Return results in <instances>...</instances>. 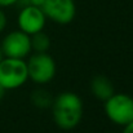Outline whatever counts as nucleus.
Returning <instances> with one entry per match:
<instances>
[{
	"label": "nucleus",
	"instance_id": "f03ea898",
	"mask_svg": "<svg viewBox=\"0 0 133 133\" xmlns=\"http://www.w3.org/2000/svg\"><path fill=\"white\" fill-rule=\"evenodd\" d=\"M29 80L26 59L4 57L0 61V85L5 90L21 88Z\"/></svg>",
	"mask_w": 133,
	"mask_h": 133
},
{
	"label": "nucleus",
	"instance_id": "f8f14e48",
	"mask_svg": "<svg viewBox=\"0 0 133 133\" xmlns=\"http://www.w3.org/2000/svg\"><path fill=\"white\" fill-rule=\"evenodd\" d=\"M18 0H0V8H8V6H12L14 4H17Z\"/></svg>",
	"mask_w": 133,
	"mask_h": 133
},
{
	"label": "nucleus",
	"instance_id": "f257e3e1",
	"mask_svg": "<svg viewBox=\"0 0 133 133\" xmlns=\"http://www.w3.org/2000/svg\"><path fill=\"white\" fill-rule=\"evenodd\" d=\"M52 118L54 124L62 131H71L79 125L83 118V99L75 92H62L53 97Z\"/></svg>",
	"mask_w": 133,
	"mask_h": 133
},
{
	"label": "nucleus",
	"instance_id": "1a4fd4ad",
	"mask_svg": "<svg viewBox=\"0 0 133 133\" xmlns=\"http://www.w3.org/2000/svg\"><path fill=\"white\" fill-rule=\"evenodd\" d=\"M31 102H32V105L35 107L45 110V109L52 106L53 97H52V94L49 92H46L44 89H36L31 94Z\"/></svg>",
	"mask_w": 133,
	"mask_h": 133
},
{
	"label": "nucleus",
	"instance_id": "39448f33",
	"mask_svg": "<svg viewBox=\"0 0 133 133\" xmlns=\"http://www.w3.org/2000/svg\"><path fill=\"white\" fill-rule=\"evenodd\" d=\"M42 9L46 19L58 25H69L76 16L75 0H44Z\"/></svg>",
	"mask_w": 133,
	"mask_h": 133
},
{
	"label": "nucleus",
	"instance_id": "7ed1b4c3",
	"mask_svg": "<svg viewBox=\"0 0 133 133\" xmlns=\"http://www.w3.org/2000/svg\"><path fill=\"white\" fill-rule=\"evenodd\" d=\"M107 119L116 125H127L133 122V97L127 93H114L103 105Z\"/></svg>",
	"mask_w": 133,
	"mask_h": 133
},
{
	"label": "nucleus",
	"instance_id": "9d476101",
	"mask_svg": "<svg viewBox=\"0 0 133 133\" xmlns=\"http://www.w3.org/2000/svg\"><path fill=\"white\" fill-rule=\"evenodd\" d=\"M30 42H31V49L35 50V53H45V52H48V49L50 46V39L44 31L31 35Z\"/></svg>",
	"mask_w": 133,
	"mask_h": 133
},
{
	"label": "nucleus",
	"instance_id": "6e6552de",
	"mask_svg": "<svg viewBox=\"0 0 133 133\" xmlns=\"http://www.w3.org/2000/svg\"><path fill=\"white\" fill-rule=\"evenodd\" d=\"M89 87H90L92 94L97 99H99L102 102H105L109 97H111L115 93L114 84L105 75H96V76H93L92 80H90Z\"/></svg>",
	"mask_w": 133,
	"mask_h": 133
},
{
	"label": "nucleus",
	"instance_id": "423d86ee",
	"mask_svg": "<svg viewBox=\"0 0 133 133\" xmlns=\"http://www.w3.org/2000/svg\"><path fill=\"white\" fill-rule=\"evenodd\" d=\"M0 46H1L4 57H9V58L25 59L27 56H30L32 50L30 35L25 34L21 30L10 31L9 34H6Z\"/></svg>",
	"mask_w": 133,
	"mask_h": 133
},
{
	"label": "nucleus",
	"instance_id": "4468645a",
	"mask_svg": "<svg viewBox=\"0 0 133 133\" xmlns=\"http://www.w3.org/2000/svg\"><path fill=\"white\" fill-rule=\"evenodd\" d=\"M43 3H44V0H30V5H35V6H40V8H42Z\"/></svg>",
	"mask_w": 133,
	"mask_h": 133
},
{
	"label": "nucleus",
	"instance_id": "9b49d317",
	"mask_svg": "<svg viewBox=\"0 0 133 133\" xmlns=\"http://www.w3.org/2000/svg\"><path fill=\"white\" fill-rule=\"evenodd\" d=\"M6 23H8V18H6V14L4 13V10L0 8V34L5 30L6 27Z\"/></svg>",
	"mask_w": 133,
	"mask_h": 133
},
{
	"label": "nucleus",
	"instance_id": "ddd939ff",
	"mask_svg": "<svg viewBox=\"0 0 133 133\" xmlns=\"http://www.w3.org/2000/svg\"><path fill=\"white\" fill-rule=\"evenodd\" d=\"M123 128H124V129H123L122 133H133V122H131V123L127 124V125H124Z\"/></svg>",
	"mask_w": 133,
	"mask_h": 133
},
{
	"label": "nucleus",
	"instance_id": "20e7f679",
	"mask_svg": "<svg viewBox=\"0 0 133 133\" xmlns=\"http://www.w3.org/2000/svg\"><path fill=\"white\" fill-rule=\"evenodd\" d=\"M29 79L39 85L50 83L57 74V65L54 58L48 53H35L26 61Z\"/></svg>",
	"mask_w": 133,
	"mask_h": 133
},
{
	"label": "nucleus",
	"instance_id": "0eeeda50",
	"mask_svg": "<svg viewBox=\"0 0 133 133\" xmlns=\"http://www.w3.org/2000/svg\"><path fill=\"white\" fill-rule=\"evenodd\" d=\"M45 23H46V17L40 6L35 5L22 6L17 16L18 30L23 31L30 36L36 32L44 31Z\"/></svg>",
	"mask_w": 133,
	"mask_h": 133
},
{
	"label": "nucleus",
	"instance_id": "dca6fc26",
	"mask_svg": "<svg viewBox=\"0 0 133 133\" xmlns=\"http://www.w3.org/2000/svg\"><path fill=\"white\" fill-rule=\"evenodd\" d=\"M4 58V54H3V50H1V46H0V61Z\"/></svg>",
	"mask_w": 133,
	"mask_h": 133
},
{
	"label": "nucleus",
	"instance_id": "2eb2a0df",
	"mask_svg": "<svg viewBox=\"0 0 133 133\" xmlns=\"http://www.w3.org/2000/svg\"><path fill=\"white\" fill-rule=\"evenodd\" d=\"M5 93H6V90H5V89H4L3 87H1V85H0V99H1V98H3L4 96H5Z\"/></svg>",
	"mask_w": 133,
	"mask_h": 133
}]
</instances>
